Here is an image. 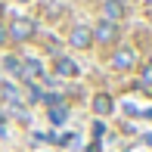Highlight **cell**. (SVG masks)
Segmentation results:
<instances>
[{
    "label": "cell",
    "instance_id": "cell-1",
    "mask_svg": "<svg viewBox=\"0 0 152 152\" xmlns=\"http://www.w3.org/2000/svg\"><path fill=\"white\" fill-rule=\"evenodd\" d=\"M34 34H37V25L28 16H16L10 22V28H6V37H12V40H31Z\"/></svg>",
    "mask_w": 152,
    "mask_h": 152
},
{
    "label": "cell",
    "instance_id": "cell-2",
    "mask_svg": "<svg viewBox=\"0 0 152 152\" xmlns=\"http://www.w3.org/2000/svg\"><path fill=\"white\" fill-rule=\"evenodd\" d=\"M68 44H72L75 50H87V47L93 44V28H87V25H75L72 34H68Z\"/></svg>",
    "mask_w": 152,
    "mask_h": 152
},
{
    "label": "cell",
    "instance_id": "cell-3",
    "mask_svg": "<svg viewBox=\"0 0 152 152\" xmlns=\"http://www.w3.org/2000/svg\"><path fill=\"white\" fill-rule=\"evenodd\" d=\"M134 62H137V53L130 50V47H118V50L112 53V65L118 68V72H130Z\"/></svg>",
    "mask_w": 152,
    "mask_h": 152
},
{
    "label": "cell",
    "instance_id": "cell-4",
    "mask_svg": "<svg viewBox=\"0 0 152 152\" xmlns=\"http://www.w3.org/2000/svg\"><path fill=\"white\" fill-rule=\"evenodd\" d=\"M93 40H99V44H115V40H118V25L102 19V22L93 28Z\"/></svg>",
    "mask_w": 152,
    "mask_h": 152
},
{
    "label": "cell",
    "instance_id": "cell-5",
    "mask_svg": "<svg viewBox=\"0 0 152 152\" xmlns=\"http://www.w3.org/2000/svg\"><path fill=\"white\" fill-rule=\"evenodd\" d=\"M102 16H106V22L118 25V19L124 16V3L121 0H106V3H102Z\"/></svg>",
    "mask_w": 152,
    "mask_h": 152
},
{
    "label": "cell",
    "instance_id": "cell-6",
    "mask_svg": "<svg viewBox=\"0 0 152 152\" xmlns=\"http://www.w3.org/2000/svg\"><path fill=\"white\" fill-rule=\"evenodd\" d=\"M112 109H115V102H112V96H109V93H96V96H93V112H96V115H109Z\"/></svg>",
    "mask_w": 152,
    "mask_h": 152
},
{
    "label": "cell",
    "instance_id": "cell-7",
    "mask_svg": "<svg viewBox=\"0 0 152 152\" xmlns=\"http://www.w3.org/2000/svg\"><path fill=\"white\" fill-rule=\"evenodd\" d=\"M44 75V65H40L37 59H25L22 62V78L25 81H34V78H40Z\"/></svg>",
    "mask_w": 152,
    "mask_h": 152
},
{
    "label": "cell",
    "instance_id": "cell-8",
    "mask_svg": "<svg viewBox=\"0 0 152 152\" xmlns=\"http://www.w3.org/2000/svg\"><path fill=\"white\" fill-rule=\"evenodd\" d=\"M56 75H62V78H75V75H78V65H75L68 56H59L56 59Z\"/></svg>",
    "mask_w": 152,
    "mask_h": 152
},
{
    "label": "cell",
    "instance_id": "cell-9",
    "mask_svg": "<svg viewBox=\"0 0 152 152\" xmlns=\"http://www.w3.org/2000/svg\"><path fill=\"white\" fill-rule=\"evenodd\" d=\"M47 115H50L53 124H65V118H68V106H65V102H56V106H50V112H47Z\"/></svg>",
    "mask_w": 152,
    "mask_h": 152
},
{
    "label": "cell",
    "instance_id": "cell-10",
    "mask_svg": "<svg viewBox=\"0 0 152 152\" xmlns=\"http://www.w3.org/2000/svg\"><path fill=\"white\" fill-rule=\"evenodd\" d=\"M0 96H3L6 102H12V106L19 102V90H16L12 84H10V81H3V84H0Z\"/></svg>",
    "mask_w": 152,
    "mask_h": 152
},
{
    "label": "cell",
    "instance_id": "cell-11",
    "mask_svg": "<svg viewBox=\"0 0 152 152\" xmlns=\"http://www.w3.org/2000/svg\"><path fill=\"white\" fill-rule=\"evenodd\" d=\"M3 68L10 75H19V78H22V59H19V56H6L3 59Z\"/></svg>",
    "mask_w": 152,
    "mask_h": 152
},
{
    "label": "cell",
    "instance_id": "cell-12",
    "mask_svg": "<svg viewBox=\"0 0 152 152\" xmlns=\"http://www.w3.org/2000/svg\"><path fill=\"white\" fill-rule=\"evenodd\" d=\"M140 81H143V87H146V90H152V59H146V62H143Z\"/></svg>",
    "mask_w": 152,
    "mask_h": 152
},
{
    "label": "cell",
    "instance_id": "cell-13",
    "mask_svg": "<svg viewBox=\"0 0 152 152\" xmlns=\"http://www.w3.org/2000/svg\"><path fill=\"white\" fill-rule=\"evenodd\" d=\"M28 96H31V99H44V90L34 87V84H28Z\"/></svg>",
    "mask_w": 152,
    "mask_h": 152
},
{
    "label": "cell",
    "instance_id": "cell-14",
    "mask_svg": "<svg viewBox=\"0 0 152 152\" xmlns=\"http://www.w3.org/2000/svg\"><path fill=\"white\" fill-rule=\"evenodd\" d=\"M3 40H6V28L0 25V44H3Z\"/></svg>",
    "mask_w": 152,
    "mask_h": 152
}]
</instances>
